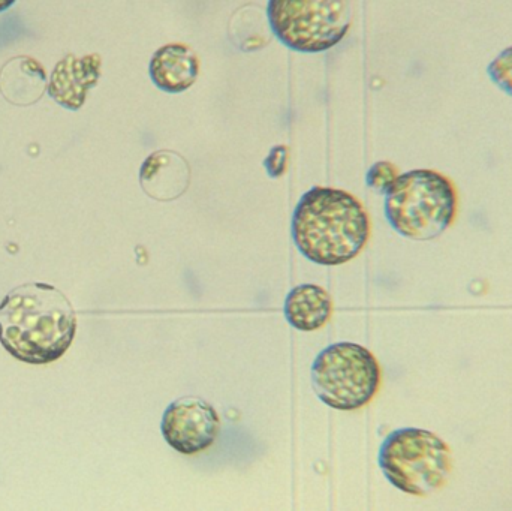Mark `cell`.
<instances>
[{
  "instance_id": "2e32d148",
  "label": "cell",
  "mask_w": 512,
  "mask_h": 511,
  "mask_svg": "<svg viewBox=\"0 0 512 511\" xmlns=\"http://www.w3.org/2000/svg\"><path fill=\"white\" fill-rule=\"evenodd\" d=\"M14 0H0V12L5 11V9L11 8L14 5Z\"/></svg>"
},
{
  "instance_id": "8fae6325",
  "label": "cell",
  "mask_w": 512,
  "mask_h": 511,
  "mask_svg": "<svg viewBox=\"0 0 512 511\" xmlns=\"http://www.w3.org/2000/svg\"><path fill=\"white\" fill-rule=\"evenodd\" d=\"M47 89V74L32 57H14L0 69V93L11 104H35Z\"/></svg>"
},
{
  "instance_id": "5bb4252c",
  "label": "cell",
  "mask_w": 512,
  "mask_h": 511,
  "mask_svg": "<svg viewBox=\"0 0 512 511\" xmlns=\"http://www.w3.org/2000/svg\"><path fill=\"white\" fill-rule=\"evenodd\" d=\"M399 171L397 167L388 161H379L369 168L366 174V183L370 189L378 192V194H387L388 189L394 185Z\"/></svg>"
},
{
  "instance_id": "9c48e42d",
  "label": "cell",
  "mask_w": 512,
  "mask_h": 511,
  "mask_svg": "<svg viewBox=\"0 0 512 511\" xmlns=\"http://www.w3.org/2000/svg\"><path fill=\"white\" fill-rule=\"evenodd\" d=\"M140 183L143 191L153 200H177L188 191L191 168L179 153L159 150L141 165Z\"/></svg>"
},
{
  "instance_id": "30bf717a",
  "label": "cell",
  "mask_w": 512,
  "mask_h": 511,
  "mask_svg": "<svg viewBox=\"0 0 512 511\" xmlns=\"http://www.w3.org/2000/svg\"><path fill=\"white\" fill-rule=\"evenodd\" d=\"M149 72L153 83L162 92L182 93L197 81L200 59L189 45L174 42L155 51Z\"/></svg>"
},
{
  "instance_id": "3957f363",
  "label": "cell",
  "mask_w": 512,
  "mask_h": 511,
  "mask_svg": "<svg viewBox=\"0 0 512 511\" xmlns=\"http://www.w3.org/2000/svg\"><path fill=\"white\" fill-rule=\"evenodd\" d=\"M457 189L435 170L400 174L385 194V218L406 239L433 240L453 225L457 215Z\"/></svg>"
},
{
  "instance_id": "ba28073f",
  "label": "cell",
  "mask_w": 512,
  "mask_h": 511,
  "mask_svg": "<svg viewBox=\"0 0 512 511\" xmlns=\"http://www.w3.org/2000/svg\"><path fill=\"white\" fill-rule=\"evenodd\" d=\"M102 60L99 54L77 57L66 54L48 80V95L66 110L77 111L86 102L87 92L101 78Z\"/></svg>"
},
{
  "instance_id": "52a82bcc",
  "label": "cell",
  "mask_w": 512,
  "mask_h": 511,
  "mask_svg": "<svg viewBox=\"0 0 512 511\" xmlns=\"http://www.w3.org/2000/svg\"><path fill=\"white\" fill-rule=\"evenodd\" d=\"M161 431L171 449L186 456L197 455L215 444L221 417L203 399L183 398L165 410Z\"/></svg>"
},
{
  "instance_id": "6da1fadb",
  "label": "cell",
  "mask_w": 512,
  "mask_h": 511,
  "mask_svg": "<svg viewBox=\"0 0 512 511\" xmlns=\"http://www.w3.org/2000/svg\"><path fill=\"white\" fill-rule=\"evenodd\" d=\"M75 332L74 306L53 285H20L0 303V344L20 362H56L71 347Z\"/></svg>"
},
{
  "instance_id": "8992f818",
  "label": "cell",
  "mask_w": 512,
  "mask_h": 511,
  "mask_svg": "<svg viewBox=\"0 0 512 511\" xmlns=\"http://www.w3.org/2000/svg\"><path fill=\"white\" fill-rule=\"evenodd\" d=\"M268 23L276 38L300 53H321L339 44L352 23L342 0H270Z\"/></svg>"
},
{
  "instance_id": "277c9868",
  "label": "cell",
  "mask_w": 512,
  "mask_h": 511,
  "mask_svg": "<svg viewBox=\"0 0 512 511\" xmlns=\"http://www.w3.org/2000/svg\"><path fill=\"white\" fill-rule=\"evenodd\" d=\"M385 479L412 497H429L444 488L453 470L447 443L426 429L403 428L387 435L378 455Z\"/></svg>"
},
{
  "instance_id": "9a60e30c",
  "label": "cell",
  "mask_w": 512,
  "mask_h": 511,
  "mask_svg": "<svg viewBox=\"0 0 512 511\" xmlns=\"http://www.w3.org/2000/svg\"><path fill=\"white\" fill-rule=\"evenodd\" d=\"M288 156V147L283 146V144L274 146L264 161V167L267 170L268 176L273 177V179L283 176L286 168H288Z\"/></svg>"
},
{
  "instance_id": "4fadbf2b",
  "label": "cell",
  "mask_w": 512,
  "mask_h": 511,
  "mask_svg": "<svg viewBox=\"0 0 512 511\" xmlns=\"http://www.w3.org/2000/svg\"><path fill=\"white\" fill-rule=\"evenodd\" d=\"M487 74L502 92L512 96V47L505 48L490 62Z\"/></svg>"
},
{
  "instance_id": "5b68a950",
  "label": "cell",
  "mask_w": 512,
  "mask_h": 511,
  "mask_svg": "<svg viewBox=\"0 0 512 511\" xmlns=\"http://www.w3.org/2000/svg\"><path fill=\"white\" fill-rule=\"evenodd\" d=\"M381 366L363 345L337 342L324 348L310 368L313 392L339 411L366 407L381 387Z\"/></svg>"
},
{
  "instance_id": "7a4b0ae2",
  "label": "cell",
  "mask_w": 512,
  "mask_h": 511,
  "mask_svg": "<svg viewBox=\"0 0 512 511\" xmlns=\"http://www.w3.org/2000/svg\"><path fill=\"white\" fill-rule=\"evenodd\" d=\"M370 237L363 204L343 189L315 188L298 201L292 239L301 255L321 266H340L360 255Z\"/></svg>"
},
{
  "instance_id": "7c38bea8",
  "label": "cell",
  "mask_w": 512,
  "mask_h": 511,
  "mask_svg": "<svg viewBox=\"0 0 512 511\" xmlns=\"http://www.w3.org/2000/svg\"><path fill=\"white\" fill-rule=\"evenodd\" d=\"M333 300L319 285L304 284L292 288L285 300L286 321L300 332L322 329L333 315Z\"/></svg>"
}]
</instances>
